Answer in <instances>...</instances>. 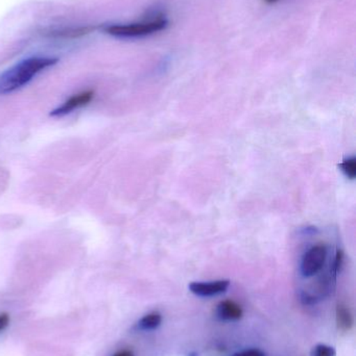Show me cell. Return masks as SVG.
Listing matches in <instances>:
<instances>
[{
    "mask_svg": "<svg viewBox=\"0 0 356 356\" xmlns=\"http://www.w3.org/2000/svg\"><path fill=\"white\" fill-rule=\"evenodd\" d=\"M58 58L36 56L20 60L0 74V95L13 93L35 79L40 72L54 66Z\"/></svg>",
    "mask_w": 356,
    "mask_h": 356,
    "instance_id": "obj_1",
    "label": "cell"
},
{
    "mask_svg": "<svg viewBox=\"0 0 356 356\" xmlns=\"http://www.w3.org/2000/svg\"><path fill=\"white\" fill-rule=\"evenodd\" d=\"M169 21L163 17L131 24H113L105 27V33L117 38H138L152 35L167 29Z\"/></svg>",
    "mask_w": 356,
    "mask_h": 356,
    "instance_id": "obj_2",
    "label": "cell"
},
{
    "mask_svg": "<svg viewBox=\"0 0 356 356\" xmlns=\"http://www.w3.org/2000/svg\"><path fill=\"white\" fill-rule=\"evenodd\" d=\"M326 257H327V248L325 245L320 244L311 247L305 253L301 263V272L303 276L311 277L317 274L323 268Z\"/></svg>",
    "mask_w": 356,
    "mask_h": 356,
    "instance_id": "obj_3",
    "label": "cell"
},
{
    "mask_svg": "<svg viewBox=\"0 0 356 356\" xmlns=\"http://www.w3.org/2000/svg\"><path fill=\"white\" fill-rule=\"evenodd\" d=\"M229 280H217L209 282H192L189 284L190 292L196 296L211 297L223 294L229 288Z\"/></svg>",
    "mask_w": 356,
    "mask_h": 356,
    "instance_id": "obj_4",
    "label": "cell"
},
{
    "mask_svg": "<svg viewBox=\"0 0 356 356\" xmlns=\"http://www.w3.org/2000/svg\"><path fill=\"white\" fill-rule=\"evenodd\" d=\"M93 96L94 92L91 91V90L82 92V93L77 94V95H73L72 97L66 100L62 106L52 111L50 115H52V117H61L69 114V113L75 111V108H81V106L89 104L92 98H93Z\"/></svg>",
    "mask_w": 356,
    "mask_h": 356,
    "instance_id": "obj_5",
    "label": "cell"
},
{
    "mask_svg": "<svg viewBox=\"0 0 356 356\" xmlns=\"http://www.w3.org/2000/svg\"><path fill=\"white\" fill-rule=\"evenodd\" d=\"M217 315L225 321H238V320L242 319V309L234 301H222L217 307Z\"/></svg>",
    "mask_w": 356,
    "mask_h": 356,
    "instance_id": "obj_6",
    "label": "cell"
},
{
    "mask_svg": "<svg viewBox=\"0 0 356 356\" xmlns=\"http://www.w3.org/2000/svg\"><path fill=\"white\" fill-rule=\"evenodd\" d=\"M336 324H338L339 330L346 332L353 328V316L351 314L348 307L340 303L336 307Z\"/></svg>",
    "mask_w": 356,
    "mask_h": 356,
    "instance_id": "obj_7",
    "label": "cell"
},
{
    "mask_svg": "<svg viewBox=\"0 0 356 356\" xmlns=\"http://www.w3.org/2000/svg\"><path fill=\"white\" fill-rule=\"evenodd\" d=\"M162 316L158 312H153L142 317L138 322V327L141 330H154L160 326Z\"/></svg>",
    "mask_w": 356,
    "mask_h": 356,
    "instance_id": "obj_8",
    "label": "cell"
},
{
    "mask_svg": "<svg viewBox=\"0 0 356 356\" xmlns=\"http://www.w3.org/2000/svg\"><path fill=\"white\" fill-rule=\"evenodd\" d=\"M339 167L347 177L355 179L356 177V159L355 156L348 159V160H345L344 162L339 165Z\"/></svg>",
    "mask_w": 356,
    "mask_h": 356,
    "instance_id": "obj_9",
    "label": "cell"
},
{
    "mask_svg": "<svg viewBox=\"0 0 356 356\" xmlns=\"http://www.w3.org/2000/svg\"><path fill=\"white\" fill-rule=\"evenodd\" d=\"M314 356H336V350L327 345H317L314 349Z\"/></svg>",
    "mask_w": 356,
    "mask_h": 356,
    "instance_id": "obj_10",
    "label": "cell"
},
{
    "mask_svg": "<svg viewBox=\"0 0 356 356\" xmlns=\"http://www.w3.org/2000/svg\"><path fill=\"white\" fill-rule=\"evenodd\" d=\"M343 263H344V253L343 251L338 250L336 255V259H334V274L336 275L341 269H342Z\"/></svg>",
    "mask_w": 356,
    "mask_h": 356,
    "instance_id": "obj_11",
    "label": "cell"
},
{
    "mask_svg": "<svg viewBox=\"0 0 356 356\" xmlns=\"http://www.w3.org/2000/svg\"><path fill=\"white\" fill-rule=\"evenodd\" d=\"M232 356H265L263 351L259 349H250V350L242 351V353H235Z\"/></svg>",
    "mask_w": 356,
    "mask_h": 356,
    "instance_id": "obj_12",
    "label": "cell"
},
{
    "mask_svg": "<svg viewBox=\"0 0 356 356\" xmlns=\"http://www.w3.org/2000/svg\"><path fill=\"white\" fill-rule=\"evenodd\" d=\"M10 324V316L8 314H0V332H3Z\"/></svg>",
    "mask_w": 356,
    "mask_h": 356,
    "instance_id": "obj_13",
    "label": "cell"
},
{
    "mask_svg": "<svg viewBox=\"0 0 356 356\" xmlns=\"http://www.w3.org/2000/svg\"><path fill=\"white\" fill-rule=\"evenodd\" d=\"M112 356H134V353L131 350H121Z\"/></svg>",
    "mask_w": 356,
    "mask_h": 356,
    "instance_id": "obj_14",
    "label": "cell"
},
{
    "mask_svg": "<svg viewBox=\"0 0 356 356\" xmlns=\"http://www.w3.org/2000/svg\"><path fill=\"white\" fill-rule=\"evenodd\" d=\"M267 3H275V2L279 1V0H263Z\"/></svg>",
    "mask_w": 356,
    "mask_h": 356,
    "instance_id": "obj_15",
    "label": "cell"
}]
</instances>
